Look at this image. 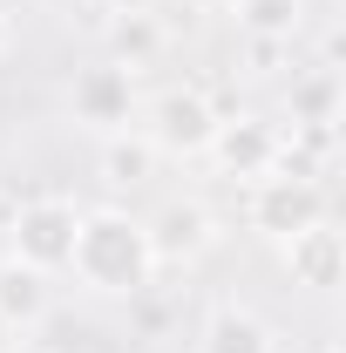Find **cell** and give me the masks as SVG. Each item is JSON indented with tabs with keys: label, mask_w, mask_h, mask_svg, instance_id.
Segmentation results:
<instances>
[{
	"label": "cell",
	"mask_w": 346,
	"mask_h": 353,
	"mask_svg": "<svg viewBox=\"0 0 346 353\" xmlns=\"http://www.w3.org/2000/svg\"><path fill=\"white\" fill-rule=\"evenodd\" d=\"M109 7H116V14H150L156 0H109Z\"/></svg>",
	"instance_id": "2e32d148"
},
{
	"label": "cell",
	"mask_w": 346,
	"mask_h": 353,
	"mask_svg": "<svg viewBox=\"0 0 346 353\" xmlns=\"http://www.w3.org/2000/svg\"><path fill=\"white\" fill-rule=\"evenodd\" d=\"M75 224H82V204L75 197H28V204H14V218H7V259L34 265L48 279L68 272Z\"/></svg>",
	"instance_id": "7a4b0ae2"
},
{
	"label": "cell",
	"mask_w": 346,
	"mask_h": 353,
	"mask_svg": "<svg viewBox=\"0 0 346 353\" xmlns=\"http://www.w3.org/2000/svg\"><path fill=\"white\" fill-rule=\"evenodd\" d=\"M109 48H116L123 68H136V61H150V54L163 48V28H156L150 14H123V21L109 28Z\"/></svg>",
	"instance_id": "5bb4252c"
},
{
	"label": "cell",
	"mask_w": 346,
	"mask_h": 353,
	"mask_svg": "<svg viewBox=\"0 0 346 353\" xmlns=\"http://www.w3.org/2000/svg\"><path fill=\"white\" fill-rule=\"evenodd\" d=\"M75 285L95 299H143L156 279V252H150V224L123 211V204H95L75 224V252H68Z\"/></svg>",
	"instance_id": "6da1fadb"
},
{
	"label": "cell",
	"mask_w": 346,
	"mask_h": 353,
	"mask_svg": "<svg viewBox=\"0 0 346 353\" xmlns=\"http://www.w3.org/2000/svg\"><path fill=\"white\" fill-rule=\"evenodd\" d=\"M156 143L143 130H116V136H102V157H95V170H102V183L109 190H136V183H150L156 176Z\"/></svg>",
	"instance_id": "4fadbf2b"
},
{
	"label": "cell",
	"mask_w": 346,
	"mask_h": 353,
	"mask_svg": "<svg viewBox=\"0 0 346 353\" xmlns=\"http://www.w3.org/2000/svg\"><path fill=\"white\" fill-rule=\"evenodd\" d=\"M197 353H278V333H272L252 306L217 299V306H204V319H197Z\"/></svg>",
	"instance_id": "30bf717a"
},
{
	"label": "cell",
	"mask_w": 346,
	"mask_h": 353,
	"mask_svg": "<svg viewBox=\"0 0 346 353\" xmlns=\"http://www.w3.org/2000/svg\"><path fill=\"white\" fill-rule=\"evenodd\" d=\"M48 312H54L48 272H34L21 259H0V333L7 340H34V326H48Z\"/></svg>",
	"instance_id": "9c48e42d"
},
{
	"label": "cell",
	"mask_w": 346,
	"mask_h": 353,
	"mask_svg": "<svg viewBox=\"0 0 346 353\" xmlns=\"http://www.w3.org/2000/svg\"><path fill=\"white\" fill-rule=\"evenodd\" d=\"M285 109H292V130H340V68L326 61L299 68L285 88Z\"/></svg>",
	"instance_id": "8fae6325"
},
{
	"label": "cell",
	"mask_w": 346,
	"mask_h": 353,
	"mask_svg": "<svg viewBox=\"0 0 346 353\" xmlns=\"http://www.w3.org/2000/svg\"><path fill=\"white\" fill-rule=\"evenodd\" d=\"M150 224V252H156V265H197L204 252L217 245V218L197 204V197H170Z\"/></svg>",
	"instance_id": "ba28073f"
},
{
	"label": "cell",
	"mask_w": 346,
	"mask_h": 353,
	"mask_svg": "<svg viewBox=\"0 0 346 353\" xmlns=\"http://www.w3.org/2000/svg\"><path fill=\"white\" fill-rule=\"evenodd\" d=\"M41 7H75V0H41Z\"/></svg>",
	"instance_id": "d6986e66"
},
{
	"label": "cell",
	"mask_w": 346,
	"mask_h": 353,
	"mask_svg": "<svg viewBox=\"0 0 346 353\" xmlns=\"http://www.w3.org/2000/svg\"><path fill=\"white\" fill-rule=\"evenodd\" d=\"M190 7H204V14H231L238 0H190Z\"/></svg>",
	"instance_id": "e0dca14e"
},
{
	"label": "cell",
	"mask_w": 346,
	"mask_h": 353,
	"mask_svg": "<svg viewBox=\"0 0 346 353\" xmlns=\"http://www.w3.org/2000/svg\"><path fill=\"white\" fill-rule=\"evenodd\" d=\"M278 265H285V279L292 285H305V292H333L346 272V238L333 218L305 224V231H292V238H278Z\"/></svg>",
	"instance_id": "52a82bcc"
},
{
	"label": "cell",
	"mask_w": 346,
	"mask_h": 353,
	"mask_svg": "<svg viewBox=\"0 0 346 353\" xmlns=\"http://www.w3.org/2000/svg\"><path fill=\"white\" fill-rule=\"evenodd\" d=\"M68 116L88 136H116L136 123V75L123 61H88L68 75Z\"/></svg>",
	"instance_id": "5b68a950"
},
{
	"label": "cell",
	"mask_w": 346,
	"mask_h": 353,
	"mask_svg": "<svg viewBox=\"0 0 346 353\" xmlns=\"http://www.w3.org/2000/svg\"><path fill=\"white\" fill-rule=\"evenodd\" d=\"M326 218V183L319 176H292V170H272L258 183H245V224L258 231V238H292L305 224Z\"/></svg>",
	"instance_id": "3957f363"
},
{
	"label": "cell",
	"mask_w": 346,
	"mask_h": 353,
	"mask_svg": "<svg viewBox=\"0 0 346 353\" xmlns=\"http://www.w3.org/2000/svg\"><path fill=\"white\" fill-rule=\"evenodd\" d=\"M7 353H54V347H34V340H14Z\"/></svg>",
	"instance_id": "ac0fdd59"
},
{
	"label": "cell",
	"mask_w": 346,
	"mask_h": 353,
	"mask_svg": "<svg viewBox=\"0 0 346 353\" xmlns=\"http://www.w3.org/2000/svg\"><path fill=\"white\" fill-rule=\"evenodd\" d=\"M14 54V14H7V0H0V61Z\"/></svg>",
	"instance_id": "9a60e30c"
},
{
	"label": "cell",
	"mask_w": 346,
	"mask_h": 353,
	"mask_svg": "<svg viewBox=\"0 0 346 353\" xmlns=\"http://www.w3.org/2000/svg\"><path fill=\"white\" fill-rule=\"evenodd\" d=\"M238 41H272V48H292L305 34V14L312 0H238Z\"/></svg>",
	"instance_id": "7c38bea8"
},
{
	"label": "cell",
	"mask_w": 346,
	"mask_h": 353,
	"mask_svg": "<svg viewBox=\"0 0 346 353\" xmlns=\"http://www.w3.org/2000/svg\"><path fill=\"white\" fill-rule=\"evenodd\" d=\"M217 102L204 95V88H163V95H150V109H143V136L156 143V157H204L211 150V136H217Z\"/></svg>",
	"instance_id": "277c9868"
},
{
	"label": "cell",
	"mask_w": 346,
	"mask_h": 353,
	"mask_svg": "<svg viewBox=\"0 0 346 353\" xmlns=\"http://www.w3.org/2000/svg\"><path fill=\"white\" fill-rule=\"evenodd\" d=\"M278 143H285V136H278V123H265V116H224L204 157L217 163V176L258 183V176L278 170Z\"/></svg>",
	"instance_id": "8992f818"
}]
</instances>
